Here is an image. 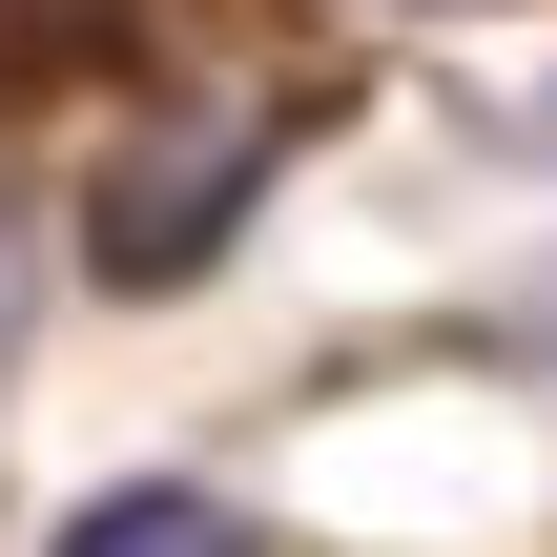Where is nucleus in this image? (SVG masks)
<instances>
[{"label":"nucleus","mask_w":557,"mask_h":557,"mask_svg":"<svg viewBox=\"0 0 557 557\" xmlns=\"http://www.w3.org/2000/svg\"><path fill=\"white\" fill-rule=\"evenodd\" d=\"M0 310H21V289H0Z\"/></svg>","instance_id":"7ed1b4c3"},{"label":"nucleus","mask_w":557,"mask_h":557,"mask_svg":"<svg viewBox=\"0 0 557 557\" xmlns=\"http://www.w3.org/2000/svg\"><path fill=\"white\" fill-rule=\"evenodd\" d=\"M62 557H248V517H227V496H186V475H145V496H83Z\"/></svg>","instance_id":"f03ea898"},{"label":"nucleus","mask_w":557,"mask_h":557,"mask_svg":"<svg viewBox=\"0 0 557 557\" xmlns=\"http://www.w3.org/2000/svg\"><path fill=\"white\" fill-rule=\"evenodd\" d=\"M248 165H269V124H227V145H186V165H124V186H103V289H186V269L227 248Z\"/></svg>","instance_id":"f257e3e1"}]
</instances>
